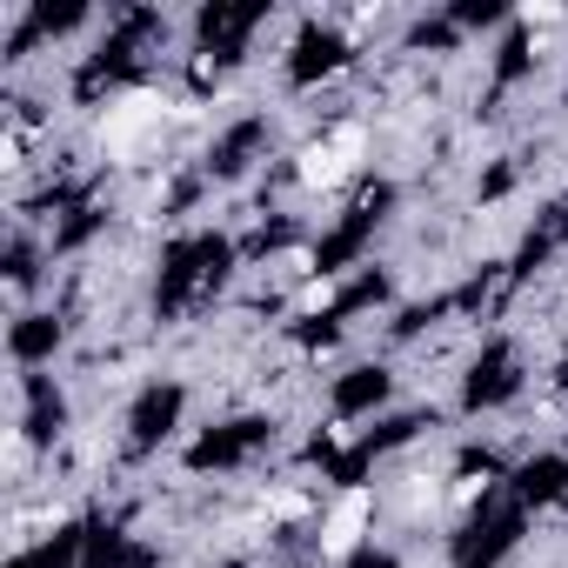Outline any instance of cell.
I'll list each match as a JSON object with an SVG mask.
<instances>
[{
  "label": "cell",
  "mask_w": 568,
  "mask_h": 568,
  "mask_svg": "<svg viewBox=\"0 0 568 568\" xmlns=\"http://www.w3.org/2000/svg\"><path fill=\"white\" fill-rule=\"evenodd\" d=\"M328 148H335V161L348 168V161H362V148H368V128H362V121H348V128H335V134H328Z\"/></svg>",
  "instance_id": "obj_4"
},
{
  "label": "cell",
  "mask_w": 568,
  "mask_h": 568,
  "mask_svg": "<svg viewBox=\"0 0 568 568\" xmlns=\"http://www.w3.org/2000/svg\"><path fill=\"white\" fill-rule=\"evenodd\" d=\"M368 521H375V495H368V488L335 495V508H328V521H322V555H355L362 535H368Z\"/></svg>",
  "instance_id": "obj_1"
},
{
  "label": "cell",
  "mask_w": 568,
  "mask_h": 568,
  "mask_svg": "<svg viewBox=\"0 0 568 568\" xmlns=\"http://www.w3.org/2000/svg\"><path fill=\"white\" fill-rule=\"evenodd\" d=\"M161 114H168V101H161V94H128V101H114V114H108V128H101V134H108L114 148H128V141H134V134H148Z\"/></svg>",
  "instance_id": "obj_2"
},
{
  "label": "cell",
  "mask_w": 568,
  "mask_h": 568,
  "mask_svg": "<svg viewBox=\"0 0 568 568\" xmlns=\"http://www.w3.org/2000/svg\"><path fill=\"white\" fill-rule=\"evenodd\" d=\"M302 181H308V187H328V181H342V161H335V148H328V141L302 148Z\"/></svg>",
  "instance_id": "obj_3"
},
{
  "label": "cell",
  "mask_w": 568,
  "mask_h": 568,
  "mask_svg": "<svg viewBox=\"0 0 568 568\" xmlns=\"http://www.w3.org/2000/svg\"><path fill=\"white\" fill-rule=\"evenodd\" d=\"M328 302H335V281H308V288L295 295V308H302V315H315V308H328Z\"/></svg>",
  "instance_id": "obj_5"
}]
</instances>
